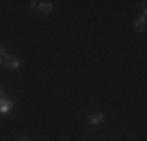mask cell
<instances>
[{
	"mask_svg": "<svg viewBox=\"0 0 147 141\" xmlns=\"http://www.w3.org/2000/svg\"><path fill=\"white\" fill-rule=\"evenodd\" d=\"M135 28L139 30V31H144V28H146V16H141L139 19L135 20Z\"/></svg>",
	"mask_w": 147,
	"mask_h": 141,
	"instance_id": "3957f363",
	"label": "cell"
},
{
	"mask_svg": "<svg viewBox=\"0 0 147 141\" xmlns=\"http://www.w3.org/2000/svg\"><path fill=\"white\" fill-rule=\"evenodd\" d=\"M3 96V89H2V86H0V97Z\"/></svg>",
	"mask_w": 147,
	"mask_h": 141,
	"instance_id": "52a82bcc",
	"label": "cell"
},
{
	"mask_svg": "<svg viewBox=\"0 0 147 141\" xmlns=\"http://www.w3.org/2000/svg\"><path fill=\"white\" fill-rule=\"evenodd\" d=\"M3 63L6 64V68H8L9 70H16V69H19V61H17L16 58H13V56H5V60H3Z\"/></svg>",
	"mask_w": 147,
	"mask_h": 141,
	"instance_id": "6da1fadb",
	"label": "cell"
},
{
	"mask_svg": "<svg viewBox=\"0 0 147 141\" xmlns=\"http://www.w3.org/2000/svg\"><path fill=\"white\" fill-rule=\"evenodd\" d=\"M103 119H105V116L102 115V113H94V115L89 118V121H91V124H92V125H99V124H102V122H103Z\"/></svg>",
	"mask_w": 147,
	"mask_h": 141,
	"instance_id": "7a4b0ae2",
	"label": "cell"
},
{
	"mask_svg": "<svg viewBox=\"0 0 147 141\" xmlns=\"http://www.w3.org/2000/svg\"><path fill=\"white\" fill-rule=\"evenodd\" d=\"M39 9L44 11V13H50L52 9H53V6H52V3H49V2H41L39 3Z\"/></svg>",
	"mask_w": 147,
	"mask_h": 141,
	"instance_id": "277c9868",
	"label": "cell"
},
{
	"mask_svg": "<svg viewBox=\"0 0 147 141\" xmlns=\"http://www.w3.org/2000/svg\"><path fill=\"white\" fill-rule=\"evenodd\" d=\"M3 54H5V47H3L2 44H0V56H2Z\"/></svg>",
	"mask_w": 147,
	"mask_h": 141,
	"instance_id": "8992f818",
	"label": "cell"
},
{
	"mask_svg": "<svg viewBox=\"0 0 147 141\" xmlns=\"http://www.w3.org/2000/svg\"><path fill=\"white\" fill-rule=\"evenodd\" d=\"M19 141H28V140H27V138H20Z\"/></svg>",
	"mask_w": 147,
	"mask_h": 141,
	"instance_id": "9c48e42d",
	"label": "cell"
},
{
	"mask_svg": "<svg viewBox=\"0 0 147 141\" xmlns=\"http://www.w3.org/2000/svg\"><path fill=\"white\" fill-rule=\"evenodd\" d=\"M11 107H13V102L11 100H6V104H3L2 107H0V113H6Z\"/></svg>",
	"mask_w": 147,
	"mask_h": 141,
	"instance_id": "5b68a950",
	"label": "cell"
},
{
	"mask_svg": "<svg viewBox=\"0 0 147 141\" xmlns=\"http://www.w3.org/2000/svg\"><path fill=\"white\" fill-rule=\"evenodd\" d=\"M2 64H3V58L0 56V66H2Z\"/></svg>",
	"mask_w": 147,
	"mask_h": 141,
	"instance_id": "ba28073f",
	"label": "cell"
}]
</instances>
